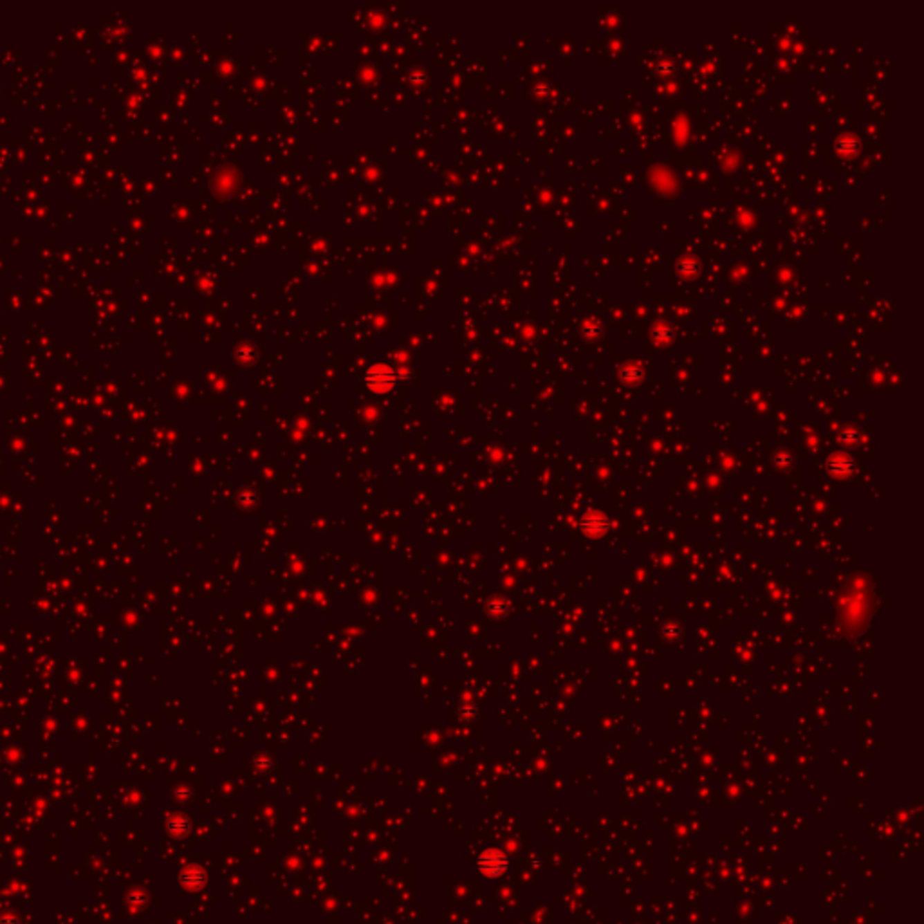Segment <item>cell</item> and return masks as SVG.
Listing matches in <instances>:
<instances>
[{"label": "cell", "mask_w": 924, "mask_h": 924, "mask_svg": "<svg viewBox=\"0 0 924 924\" xmlns=\"http://www.w3.org/2000/svg\"><path fill=\"white\" fill-rule=\"evenodd\" d=\"M504 867H506V861L500 854H493V860H491V856H488V858L484 860V869L486 870L493 869L495 872H500V870L504 869Z\"/></svg>", "instance_id": "cell-1"}]
</instances>
